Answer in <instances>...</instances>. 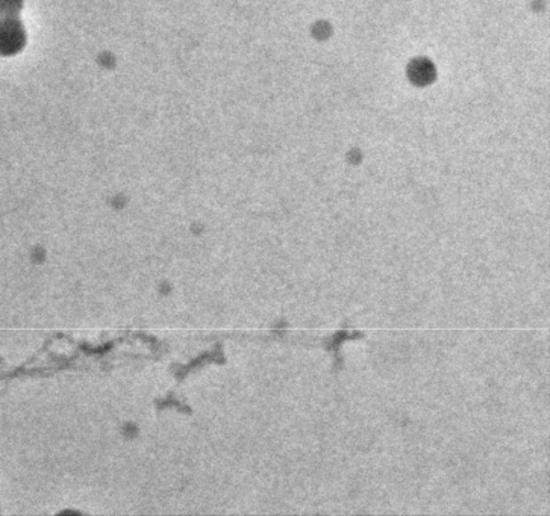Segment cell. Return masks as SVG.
Segmentation results:
<instances>
[{"mask_svg":"<svg viewBox=\"0 0 550 516\" xmlns=\"http://www.w3.org/2000/svg\"><path fill=\"white\" fill-rule=\"evenodd\" d=\"M411 79L419 85H426L434 78V68L428 61H414L411 64L410 68Z\"/></svg>","mask_w":550,"mask_h":516,"instance_id":"1","label":"cell"}]
</instances>
